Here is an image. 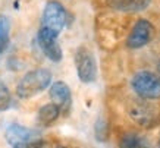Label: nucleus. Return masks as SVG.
I'll return each instance as SVG.
<instances>
[{
    "label": "nucleus",
    "mask_w": 160,
    "mask_h": 148,
    "mask_svg": "<svg viewBox=\"0 0 160 148\" xmlns=\"http://www.w3.org/2000/svg\"><path fill=\"white\" fill-rule=\"evenodd\" d=\"M52 85V73L44 67L29 71L16 85V96L22 100L32 98Z\"/></svg>",
    "instance_id": "obj_1"
},
{
    "label": "nucleus",
    "mask_w": 160,
    "mask_h": 148,
    "mask_svg": "<svg viewBox=\"0 0 160 148\" xmlns=\"http://www.w3.org/2000/svg\"><path fill=\"white\" fill-rule=\"evenodd\" d=\"M5 138L10 147H35V145H40V142H41V132L37 129L22 126L19 123H10L6 128Z\"/></svg>",
    "instance_id": "obj_2"
},
{
    "label": "nucleus",
    "mask_w": 160,
    "mask_h": 148,
    "mask_svg": "<svg viewBox=\"0 0 160 148\" xmlns=\"http://www.w3.org/2000/svg\"><path fill=\"white\" fill-rule=\"evenodd\" d=\"M131 86L140 98H160V78L150 71L137 72L131 81Z\"/></svg>",
    "instance_id": "obj_3"
},
{
    "label": "nucleus",
    "mask_w": 160,
    "mask_h": 148,
    "mask_svg": "<svg viewBox=\"0 0 160 148\" xmlns=\"http://www.w3.org/2000/svg\"><path fill=\"white\" fill-rule=\"evenodd\" d=\"M159 106L153 104L147 98L132 101L128 107V115L137 125L142 128H151L159 122L160 111L157 110Z\"/></svg>",
    "instance_id": "obj_4"
},
{
    "label": "nucleus",
    "mask_w": 160,
    "mask_h": 148,
    "mask_svg": "<svg viewBox=\"0 0 160 148\" xmlns=\"http://www.w3.org/2000/svg\"><path fill=\"white\" fill-rule=\"evenodd\" d=\"M66 22H68V12L63 7V5L58 0H49L43 10L41 27L60 34Z\"/></svg>",
    "instance_id": "obj_5"
},
{
    "label": "nucleus",
    "mask_w": 160,
    "mask_h": 148,
    "mask_svg": "<svg viewBox=\"0 0 160 148\" xmlns=\"http://www.w3.org/2000/svg\"><path fill=\"white\" fill-rule=\"evenodd\" d=\"M75 67L79 81L91 84L97 79V63L96 57L87 47H79L75 53Z\"/></svg>",
    "instance_id": "obj_6"
},
{
    "label": "nucleus",
    "mask_w": 160,
    "mask_h": 148,
    "mask_svg": "<svg viewBox=\"0 0 160 148\" xmlns=\"http://www.w3.org/2000/svg\"><path fill=\"white\" fill-rule=\"evenodd\" d=\"M58 32H54L49 28H44V27H41L38 29V34H37V41H38L41 52L54 63L60 62L63 57L62 48H60V44L58 41Z\"/></svg>",
    "instance_id": "obj_7"
},
{
    "label": "nucleus",
    "mask_w": 160,
    "mask_h": 148,
    "mask_svg": "<svg viewBox=\"0 0 160 148\" xmlns=\"http://www.w3.org/2000/svg\"><path fill=\"white\" fill-rule=\"evenodd\" d=\"M153 35H154V29H153V25L150 21L138 19L126 38V47L134 48V50L144 47L151 41Z\"/></svg>",
    "instance_id": "obj_8"
},
{
    "label": "nucleus",
    "mask_w": 160,
    "mask_h": 148,
    "mask_svg": "<svg viewBox=\"0 0 160 148\" xmlns=\"http://www.w3.org/2000/svg\"><path fill=\"white\" fill-rule=\"evenodd\" d=\"M50 98L54 104L59 106L62 115H68L72 107V96L69 86L62 81H58L50 85Z\"/></svg>",
    "instance_id": "obj_9"
},
{
    "label": "nucleus",
    "mask_w": 160,
    "mask_h": 148,
    "mask_svg": "<svg viewBox=\"0 0 160 148\" xmlns=\"http://www.w3.org/2000/svg\"><path fill=\"white\" fill-rule=\"evenodd\" d=\"M150 2L151 0H107V5L119 12L134 13L144 10L150 5Z\"/></svg>",
    "instance_id": "obj_10"
},
{
    "label": "nucleus",
    "mask_w": 160,
    "mask_h": 148,
    "mask_svg": "<svg viewBox=\"0 0 160 148\" xmlns=\"http://www.w3.org/2000/svg\"><path fill=\"white\" fill-rule=\"evenodd\" d=\"M60 115H62V111L59 109V106L52 101L49 104H44L40 107L38 113H37V122L41 126H49V125L54 123Z\"/></svg>",
    "instance_id": "obj_11"
},
{
    "label": "nucleus",
    "mask_w": 160,
    "mask_h": 148,
    "mask_svg": "<svg viewBox=\"0 0 160 148\" xmlns=\"http://www.w3.org/2000/svg\"><path fill=\"white\" fill-rule=\"evenodd\" d=\"M10 41V19L6 15H0V54L6 52Z\"/></svg>",
    "instance_id": "obj_12"
},
{
    "label": "nucleus",
    "mask_w": 160,
    "mask_h": 148,
    "mask_svg": "<svg viewBox=\"0 0 160 148\" xmlns=\"http://www.w3.org/2000/svg\"><path fill=\"white\" fill-rule=\"evenodd\" d=\"M12 104V96H10L9 88L6 86V84L0 79V111L8 110Z\"/></svg>",
    "instance_id": "obj_13"
},
{
    "label": "nucleus",
    "mask_w": 160,
    "mask_h": 148,
    "mask_svg": "<svg viewBox=\"0 0 160 148\" xmlns=\"http://www.w3.org/2000/svg\"><path fill=\"white\" fill-rule=\"evenodd\" d=\"M121 145L122 147H144L146 144H144V141L138 136V135H126V136H123L121 141Z\"/></svg>",
    "instance_id": "obj_14"
},
{
    "label": "nucleus",
    "mask_w": 160,
    "mask_h": 148,
    "mask_svg": "<svg viewBox=\"0 0 160 148\" xmlns=\"http://www.w3.org/2000/svg\"><path fill=\"white\" fill-rule=\"evenodd\" d=\"M96 138L98 141H106L107 138V125L104 120H98L96 125Z\"/></svg>",
    "instance_id": "obj_15"
},
{
    "label": "nucleus",
    "mask_w": 160,
    "mask_h": 148,
    "mask_svg": "<svg viewBox=\"0 0 160 148\" xmlns=\"http://www.w3.org/2000/svg\"><path fill=\"white\" fill-rule=\"evenodd\" d=\"M159 145H160V144H159Z\"/></svg>",
    "instance_id": "obj_16"
}]
</instances>
